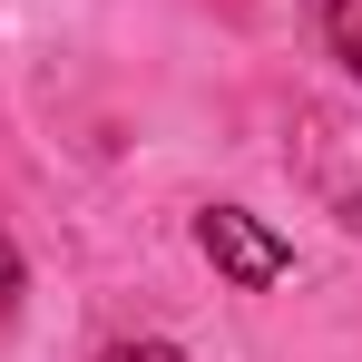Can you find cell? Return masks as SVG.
<instances>
[{
	"mask_svg": "<svg viewBox=\"0 0 362 362\" xmlns=\"http://www.w3.org/2000/svg\"><path fill=\"white\" fill-rule=\"evenodd\" d=\"M10 303H20V245L0 235V313H10Z\"/></svg>",
	"mask_w": 362,
	"mask_h": 362,
	"instance_id": "cell-4",
	"label": "cell"
},
{
	"mask_svg": "<svg viewBox=\"0 0 362 362\" xmlns=\"http://www.w3.org/2000/svg\"><path fill=\"white\" fill-rule=\"evenodd\" d=\"M98 362H186L177 343H118V353H98Z\"/></svg>",
	"mask_w": 362,
	"mask_h": 362,
	"instance_id": "cell-3",
	"label": "cell"
},
{
	"mask_svg": "<svg viewBox=\"0 0 362 362\" xmlns=\"http://www.w3.org/2000/svg\"><path fill=\"white\" fill-rule=\"evenodd\" d=\"M323 40H333V59L362 78V0H323Z\"/></svg>",
	"mask_w": 362,
	"mask_h": 362,
	"instance_id": "cell-2",
	"label": "cell"
},
{
	"mask_svg": "<svg viewBox=\"0 0 362 362\" xmlns=\"http://www.w3.org/2000/svg\"><path fill=\"white\" fill-rule=\"evenodd\" d=\"M196 245H206V264L216 274H235V284H274L294 255H284V235H264L245 206H206L196 216Z\"/></svg>",
	"mask_w": 362,
	"mask_h": 362,
	"instance_id": "cell-1",
	"label": "cell"
}]
</instances>
